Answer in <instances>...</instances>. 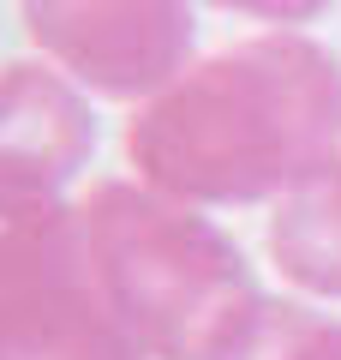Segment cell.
<instances>
[{
	"mask_svg": "<svg viewBox=\"0 0 341 360\" xmlns=\"http://www.w3.org/2000/svg\"><path fill=\"white\" fill-rule=\"evenodd\" d=\"M227 360H341V324H323L300 307L258 312Z\"/></svg>",
	"mask_w": 341,
	"mask_h": 360,
	"instance_id": "obj_7",
	"label": "cell"
},
{
	"mask_svg": "<svg viewBox=\"0 0 341 360\" xmlns=\"http://www.w3.org/2000/svg\"><path fill=\"white\" fill-rule=\"evenodd\" d=\"M269 246L293 283L317 288V295H341V168L288 193V210L269 229Z\"/></svg>",
	"mask_w": 341,
	"mask_h": 360,
	"instance_id": "obj_6",
	"label": "cell"
},
{
	"mask_svg": "<svg viewBox=\"0 0 341 360\" xmlns=\"http://www.w3.org/2000/svg\"><path fill=\"white\" fill-rule=\"evenodd\" d=\"M84 240L114 312L156 360H227L258 319V295L240 252L203 217L162 198L102 186L84 210Z\"/></svg>",
	"mask_w": 341,
	"mask_h": 360,
	"instance_id": "obj_2",
	"label": "cell"
},
{
	"mask_svg": "<svg viewBox=\"0 0 341 360\" xmlns=\"http://www.w3.org/2000/svg\"><path fill=\"white\" fill-rule=\"evenodd\" d=\"M0 360H150L102 288L78 210L0 222Z\"/></svg>",
	"mask_w": 341,
	"mask_h": 360,
	"instance_id": "obj_3",
	"label": "cell"
},
{
	"mask_svg": "<svg viewBox=\"0 0 341 360\" xmlns=\"http://www.w3.org/2000/svg\"><path fill=\"white\" fill-rule=\"evenodd\" d=\"M341 66L300 37H252L132 120V162L180 198L300 193L335 168Z\"/></svg>",
	"mask_w": 341,
	"mask_h": 360,
	"instance_id": "obj_1",
	"label": "cell"
},
{
	"mask_svg": "<svg viewBox=\"0 0 341 360\" xmlns=\"http://www.w3.org/2000/svg\"><path fill=\"white\" fill-rule=\"evenodd\" d=\"M84 103L42 66H0V222L54 210L90 150Z\"/></svg>",
	"mask_w": 341,
	"mask_h": 360,
	"instance_id": "obj_5",
	"label": "cell"
},
{
	"mask_svg": "<svg viewBox=\"0 0 341 360\" xmlns=\"http://www.w3.org/2000/svg\"><path fill=\"white\" fill-rule=\"evenodd\" d=\"M30 37L102 96H144L180 72L192 13L180 0H30Z\"/></svg>",
	"mask_w": 341,
	"mask_h": 360,
	"instance_id": "obj_4",
	"label": "cell"
}]
</instances>
